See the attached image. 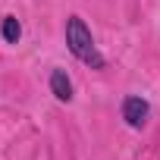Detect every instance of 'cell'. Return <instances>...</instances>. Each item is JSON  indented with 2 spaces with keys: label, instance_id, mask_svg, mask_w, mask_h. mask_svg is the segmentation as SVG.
I'll return each mask as SVG.
<instances>
[{
  "label": "cell",
  "instance_id": "2",
  "mask_svg": "<svg viewBox=\"0 0 160 160\" xmlns=\"http://www.w3.org/2000/svg\"><path fill=\"white\" fill-rule=\"evenodd\" d=\"M148 113H151V107H148V101H144V98H138V94L122 98V119H126L132 129H141V126H144V119H148Z\"/></svg>",
  "mask_w": 160,
  "mask_h": 160
},
{
  "label": "cell",
  "instance_id": "4",
  "mask_svg": "<svg viewBox=\"0 0 160 160\" xmlns=\"http://www.w3.org/2000/svg\"><path fill=\"white\" fill-rule=\"evenodd\" d=\"M19 35H22L19 19H16V16H7V19H3V41H7V44H16Z\"/></svg>",
  "mask_w": 160,
  "mask_h": 160
},
{
  "label": "cell",
  "instance_id": "1",
  "mask_svg": "<svg viewBox=\"0 0 160 160\" xmlns=\"http://www.w3.org/2000/svg\"><path fill=\"white\" fill-rule=\"evenodd\" d=\"M66 47H69V53H72L75 60H82V63L91 66V69H104V66H107V60H104V53L98 50V44H94L88 25L82 22V16H69V19H66Z\"/></svg>",
  "mask_w": 160,
  "mask_h": 160
},
{
  "label": "cell",
  "instance_id": "3",
  "mask_svg": "<svg viewBox=\"0 0 160 160\" xmlns=\"http://www.w3.org/2000/svg\"><path fill=\"white\" fill-rule=\"evenodd\" d=\"M50 91H53V98L63 101V104L72 101V82H69L66 69H53V72H50Z\"/></svg>",
  "mask_w": 160,
  "mask_h": 160
}]
</instances>
